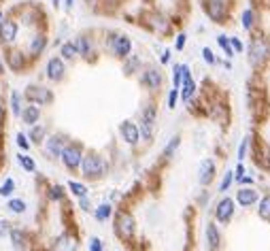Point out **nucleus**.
Segmentation results:
<instances>
[{"mask_svg": "<svg viewBox=\"0 0 270 251\" xmlns=\"http://www.w3.org/2000/svg\"><path fill=\"white\" fill-rule=\"evenodd\" d=\"M11 13L19 22V26H24V28H28V30L45 28V11L36 2H22Z\"/></svg>", "mask_w": 270, "mask_h": 251, "instance_id": "f257e3e1", "label": "nucleus"}, {"mask_svg": "<svg viewBox=\"0 0 270 251\" xmlns=\"http://www.w3.org/2000/svg\"><path fill=\"white\" fill-rule=\"evenodd\" d=\"M79 170H81V175L89 179V181H98V179H102L107 175V170H108V164H107V160L100 156L98 151H85L83 153V160H81V166H79Z\"/></svg>", "mask_w": 270, "mask_h": 251, "instance_id": "f03ea898", "label": "nucleus"}, {"mask_svg": "<svg viewBox=\"0 0 270 251\" xmlns=\"http://www.w3.org/2000/svg\"><path fill=\"white\" fill-rule=\"evenodd\" d=\"M105 49L115 57V60H124V57H128L132 54L134 43H132L130 36L124 34V32L108 30L105 34Z\"/></svg>", "mask_w": 270, "mask_h": 251, "instance_id": "7ed1b4c3", "label": "nucleus"}, {"mask_svg": "<svg viewBox=\"0 0 270 251\" xmlns=\"http://www.w3.org/2000/svg\"><path fill=\"white\" fill-rule=\"evenodd\" d=\"M247 49V60L253 68H262L266 66V62L270 60V41L266 36H253L249 45H245Z\"/></svg>", "mask_w": 270, "mask_h": 251, "instance_id": "20e7f679", "label": "nucleus"}, {"mask_svg": "<svg viewBox=\"0 0 270 251\" xmlns=\"http://www.w3.org/2000/svg\"><path fill=\"white\" fill-rule=\"evenodd\" d=\"M156 124H158V107L156 102H147L138 113V132H140V140L151 143L153 140V132H156Z\"/></svg>", "mask_w": 270, "mask_h": 251, "instance_id": "39448f33", "label": "nucleus"}, {"mask_svg": "<svg viewBox=\"0 0 270 251\" xmlns=\"http://www.w3.org/2000/svg\"><path fill=\"white\" fill-rule=\"evenodd\" d=\"M2 57H4L6 70H11V73H15V75H22L32 66V60L28 57V54H26L22 47H17V45L2 49Z\"/></svg>", "mask_w": 270, "mask_h": 251, "instance_id": "423d86ee", "label": "nucleus"}, {"mask_svg": "<svg viewBox=\"0 0 270 251\" xmlns=\"http://www.w3.org/2000/svg\"><path fill=\"white\" fill-rule=\"evenodd\" d=\"M202 11L213 24H226L230 19L234 0H200Z\"/></svg>", "mask_w": 270, "mask_h": 251, "instance_id": "0eeeda50", "label": "nucleus"}, {"mask_svg": "<svg viewBox=\"0 0 270 251\" xmlns=\"http://www.w3.org/2000/svg\"><path fill=\"white\" fill-rule=\"evenodd\" d=\"M83 153H85V147L79 140H68L66 145H64V149L60 153V162L62 166L66 168L68 172H77L81 166V160H83Z\"/></svg>", "mask_w": 270, "mask_h": 251, "instance_id": "6e6552de", "label": "nucleus"}, {"mask_svg": "<svg viewBox=\"0 0 270 251\" xmlns=\"http://www.w3.org/2000/svg\"><path fill=\"white\" fill-rule=\"evenodd\" d=\"M22 96L26 102H32V105H38V107H49V105H54V100H55L54 89H49L47 85H43V83H28V85L24 87Z\"/></svg>", "mask_w": 270, "mask_h": 251, "instance_id": "1a4fd4ad", "label": "nucleus"}, {"mask_svg": "<svg viewBox=\"0 0 270 251\" xmlns=\"http://www.w3.org/2000/svg\"><path fill=\"white\" fill-rule=\"evenodd\" d=\"M49 47V34H47V30L45 28H36V30H32L30 32V36H28V41H26L24 45V51L28 54V57L32 62L38 60L45 51H47Z\"/></svg>", "mask_w": 270, "mask_h": 251, "instance_id": "9d476101", "label": "nucleus"}, {"mask_svg": "<svg viewBox=\"0 0 270 251\" xmlns=\"http://www.w3.org/2000/svg\"><path fill=\"white\" fill-rule=\"evenodd\" d=\"M138 83L147 89V92H151V94L160 92L162 85H164L162 68L156 66V64H147V66H143V68H140V73H138Z\"/></svg>", "mask_w": 270, "mask_h": 251, "instance_id": "9b49d317", "label": "nucleus"}, {"mask_svg": "<svg viewBox=\"0 0 270 251\" xmlns=\"http://www.w3.org/2000/svg\"><path fill=\"white\" fill-rule=\"evenodd\" d=\"M19 30H22V26H19V22L13 17V13H4L2 22H0V49L17 45Z\"/></svg>", "mask_w": 270, "mask_h": 251, "instance_id": "f8f14e48", "label": "nucleus"}, {"mask_svg": "<svg viewBox=\"0 0 270 251\" xmlns=\"http://www.w3.org/2000/svg\"><path fill=\"white\" fill-rule=\"evenodd\" d=\"M77 51H79V57L85 62H96L98 57V45H96V38L89 34V32H79L73 38Z\"/></svg>", "mask_w": 270, "mask_h": 251, "instance_id": "ddd939ff", "label": "nucleus"}, {"mask_svg": "<svg viewBox=\"0 0 270 251\" xmlns=\"http://www.w3.org/2000/svg\"><path fill=\"white\" fill-rule=\"evenodd\" d=\"M68 140L70 139L64 132H51V134L45 137L41 147H43L45 156H47L49 160H57V158H60V153H62V149H64V145H66Z\"/></svg>", "mask_w": 270, "mask_h": 251, "instance_id": "4468645a", "label": "nucleus"}, {"mask_svg": "<svg viewBox=\"0 0 270 251\" xmlns=\"http://www.w3.org/2000/svg\"><path fill=\"white\" fill-rule=\"evenodd\" d=\"M134 232H136L134 215L128 213V211H119V213L115 215V234H117L121 241H130Z\"/></svg>", "mask_w": 270, "mask_h": 251, "instance_id": "2eb2a0df", "label": "nucleus"}, {"mask_svg": "<svg viewBox=\"0 0 270 251\" xmlns=\"http://www.w3.org/2000/svg\"><path fill=\"white\" fill-rule=\"evenodd\" d=\"M66 73H68V66L60 56H51L45 62V77H47L49 83H62L66 79Z\"/></svg>", "mask_w": 270, "mask_h": 251, "instance_id": "dca6fc26", "label": "nucleus"}, {"mask_svg": "<svg viewBox=\"0 0 270 251\" xmlns=\"http://www.w3.org/2000/svg\"><path fill=\"white\" fill-rule=\"evenodd\" d=\"M145 26H147V28H149L151 32L160 34V36H164V34H168V32H170L168 17H166L164 13H160V11L147 13V15H145Z\"/></svg>", "mask_w": 270, "mask_h": 251, "instance_id": "f3484780", "label": "nucleus"}, {"mask_svg": "<svg viewBox=\"0 0 270 251\" xmlns=\"http://www.w3.org/2000/svg\"><path fill=\"white\" fill-rule=\"evenodd\" d=\"M119 137H121V140H124L126 145L138 147L140 132H138L136 121H134V119H124V121H121V124H119Z\"/></svg>", "mask_w": 270, "mask_h": 251, "instance_id": "a211bd4d", "label": "nucleus"}, {"mask_svg": "<svg viewBox=\"0 0 270 251\" xmlns=\"http://www.w3.org/2000/svg\"><path fill=\"white\" fill-rule=\"evenodd\" d=\"M194 96H196V81H194V77H191L189 66L183 64V81H181V87H179V100L189 105Z\"/></svg>", "mask_w": 270, "mask_h": 251, "instance_id": "6ab92c4d", "label": "nucleus"}, {"mask_svg": "<svg viewBox=\"0 0 270 251\" xmlns=\"http://www.w3.org/2000/svg\"><path fill=\"white\" fill-rule=\"evenodd\" d=\"M43 117V107L38 105H32V102H26V105L22 107V113H19V121H22L24 126H34L38 124Z\"/></svg>", "mask_w": 270, "mask_h": 251, "instance_id": "aec40b11", "label": "nucleus"}, {"mask_svg": "<svg viewBox=\"0 0 270 251\" xmlns=\"http://www.w3.org/2000/svg\"><path fill=\"white\" fill-rule=\"evenodd\" d=\"M79 249V239L70 232L60 234L51 245V251H77Z\"/></svg>", "mask_w": 270, "mask_h": 251, "instance_id": "412c9836", "label": "nucleus"}, {"mask_svg": "<svg viewBox=\"0 0 270 251\" xmlns=\"http://www.w3.org/2000/svg\"><path fill=\"white\" fill-rule=\"evenodd\" d=\"M232 215H234V200L232 198H221L215 209V220L221 223H228L232 220Z\"/></svg>", "mask_w": 270, "mask_h": 251, "instance_id": "4be33fe9", "label": "nucleus"}, {"mask_svg": "<svg viewBox=\"0 0 270 251\" xmlns=\"http://www.w3.org/2000/svg\"><path fill=\"white\" fill-rule=\"evenodd\" d=\"M258 19H260V15H258V11H255L253 6H245V9L241 11V26H243V30L245 32H253L255 26L260 24Z\"/></svg>", "mask_w": 270, "mask_h": 251, "instance_id": "5701e85b", "label": "nucleus"}, {"mask_svg": "<svg viewBox=\"0 0 270 251\" xmlns=\"http://www.w3.org/2000/svg\"><path fill=\"white\" fill-rule=\"evenodd\" d=\"M49 134V130H47V126L45 124H34V126H28V132H26V137H28V140H30V145H36V147H41L43 145V140H45V137Z\"/></svg>", "mask_w": 270, "mask_h": 251, "instance_id": "b1692460", "label": "nucleus"}, {"mask_svg": "<svg viewBox=\"0 0 270 251\" xmlns=\"http://www.w3.org/2000/svg\"><path fill=\"white\" fill-rule=\"evenodd\" d=\"M213 179H215V162L211 158H207V160H202L200 168H198V181H200V185H209Z\"/></svg>", "mask_w": 270, "mask_h": 251, "instance_id": "393cba45", "label": "nucleus"}, {"mask_svg": "<svg viewBox=\"0 0 270 251\" xmlns=\"http://www.w3.org/2000/svg\"><path fill=\"white\" fill-rule=\"evenodd\" d=\"M143 66H145V64H143V60H140V56H134V54H130L128 57H124V60H121V70H124L126 77L138 75Z\"/></svg>", "mask_w": 270, "mask_h": 251, "instance_id": "a878e982", "label": "nucleus"}, {"mask_svg": "<svg viewBox=\"0 0 270 251\" xmlns=\"http://www.w3.org/2000/svg\"><path fill=\"white\" fill-rule=\"evenodd\" d=\"M26 105L24 96L22 92H17V89H11L9 92V105H6V109H9V113L13 115V117H19V113H22V107Z\"/></svg>", "mask_w": 270, "mask_h": 251, "instance_id": "bb28decb", "label": "nucleus"}, {"mask_svg": "<svg viewBox=\"0 0 270 251\" xmlns=\"http://www.w3.org/2000/svg\"><path fill=\"white\" fill-rule=\"evenodd\" d=\"M9 239H11V245L15 251H24L28 247V234H26V230H22V228H11Z\"/></svg>", "mask_w": 270, "mask_h": 251, "instance_id": "cd10ccee", "label": "nucleus"}, {"mask_svg": "<svg viewBox=\"0 0 270 251\" xmlns=\"http://www.w3.org/2000/svg\"><path fill=\"white\" fill-rule=\"evenodd\" d=\"M62 57L64 62H77L79 60V51H77V47H75V43H73V38L70 41H64V43H60V54H57Z\"/></svg>", "mask_w": 270, "mask_h": 251, "instance_id": "c85d7f7f", "label": "nucleus"}, {"mask_svg": "<svg viewBox=\"0 0 270 251\" xmlns=\"http://www.w3.org/2000/svg\"><path fill=\"white\" fill-rule=\"evenodd\" d=\"M236 202H239L241 207H251V204L258 202V192L251 188H241L236 192Z\"/></svg>", "mask_w": 270, "mask_h": 251, "instance_id": "c756f323", "label": "nucleus"}, {"mask_svg": "<svg viewBox=\"0 0 270 251\" xmlns=\"http://www.w3.org/2000/svg\"><path fill=\"white\" fill-rule=\"evenodd\" d=\"M207 243H209L211 251H219V247H221V234H219V230H217V226L213 222L207 226Z\"/></svg>", "mask_w": 270, "mask_h": 251, "instance_id": "7c9ffc66", "label": "nucleus"}, {"mask_svg": "<svg viewBox=\"0 0 270 251\" xmlns=\"http://www.w3.org/2000/svg\"><path fill=\"white\" fill-rule=\"evenodd\" d=\"M15 158H17V164L22 166L26 172H30V175L32 172H36V160L30 156V151H19Z\"/></svg>", "mask_w": 270, "mask_h": 251, "instance_id": "2f4dec72", "label": "nucleus"}, {"mask_svg": "<svg viewBox=\"0 0 270 251\" xmlns=\"http://www.w3.org/2000/svg\"><path fill=\"white\" fill-rule=\"evenodd\" d=\"M6 209L11 211L13 215H24L26 213V209H28V204H26V200H22V198H9L6 200Z\"/></svg>", "mask_w": 270, "mask_h": 251, "instance_id": "473e14b6", "label": "nucleus"}, {"mask_svg": "<svg viewBox=\"0 0 270 251\" xmlns=\"http://www.w3.org/2000/svg\"><path fill=\"white\" fill-rule=\"evenodd\" d=\"M111 215H113V207H111L108 202L98 204V207H96V211H94V217H96L98 222H107Z\"/></svg>", "mask_w": 270, "mask_h": 251, "instance_id": "72a5a7b5", "label": "nucleus"}, {"mask_svg": "<svg viewBox=\"0 0 270 251\" xmlns=\"http://www.w3.org/2000/svg\"><path fill=\"white\" fill-rule=\"evenodd\" d=\"M179 145H181V137H179V134H175V137H172L168 143H166V147H164V151H162V156L168 160V158H172L175 156V151L179 149Z\"/></svg>", "mask_w": 270, "mask_h": 251, "instance_id": "f704fd0d", "label": "nucleus"}, {"mask_svg": "<svg viewBox=\"0 0 270 251\" xmlns=\"http://www.w3.org/2000/svg\"><path fill=\"white\" fill-rule=\"evenodd\" d=\"M15 188H17L15 179H13V177H6L4 181L0 183V196H2V198H11L13 192H15Z\"/></svg>", "mask_w": 270, "mask_h": 251, "instance_id": "c9c22d12", "label": "nucleus"}, {"mask_svg": "<svg viewBox=\"0 0 270 251\" xmlns=\"http://www.w3.org/2000/svg\"><path fill=\"white\" fill-rule=\"evenodd\" d=\"M64 196H66L64 185H51V188L47 190V198L51 202H60V200H64Z\"/></svg>", "mask_w": 270, "mask_h": 251, "instance_id": "e433bc0d", "label": "nucleus"}, {"mask_svg": "<svg viewBox=\"0 0 270 251\" xmlns=\"http://www.w3.org/2000/svg\"><path fill=\"white\" fill-rule=\"evenodd\" d=\"M66 190H68L73 196H77V198L87 196V185H85V183H79V181H68Z\"/></svg>", "mask_w": 270, "mask_h": 251, "instance_id": "4c0bfd02", "label": "nucleus"}, {"mask_svg": "<svg viewBox=\"0 0 270 251\" xmlns=\"http://www.w3.org/2000/svg\"><path fill=\"white\" fill-rule=\"evenodd\" d=\"M217 45L223 49V54H226L228 60L230 57H234V51H232V47H230V36L228 34H217Z\"/></svg>", "mask_w": 270, "mask_h": 251, "instance_id": "58836bf2", "label": "nucleus"}, {"mask_svg": "<svg viewBox=\"0 0 270 251\" xmlns=\"http://www.w3.org/2000/svg\"><path fill=\"white\" fill-rule=\"evenodd\" d=\"M15 145H17V149L19 151H30V140H28V137H26V132H15Z\"/></svg>", "mask_w": 270, "mask_h": 251, "instance_id": "ea45409f", "label": "nucleus"}, {"mask_svg": "<svg viewBox=\"0 0 270 251\" xmlns=\"http://www.w3.org/2000/svg\"><path fill=\"white\" fill-rule=\"evenodd\" d=\"M258 213H260V217H262V220L270 222V196H264V198H262V200H260Z\"/></svg>", "mask_w": 270, "mask_h": 251, "instance_id": "a19ab883", "label": "nucleus"}, {"mask_svg": "<svg viewBox=\"0 0 270 251\" xmlns=\"http://www.w3.org/2000/svg\"><path fill=\"white\" fill-rule=\"evenodd\" d=\"M181 81H183V64H175L172 66V87H181Z\"/></svg>", "mask_w": 270, "mask_h": 251, "instance_id": "79ce46f5", "label": "nucleus"}, {"mask_svg": "<svg viewBox=\"0 0 270 251\" xmlns=\"http://www.w3.org/2000/svg\"><path fill=\"white\" fill-rule=\"evenodd\" d=\"M249 145H251V137H245V139L241 140V145H239V153H236L239 162H245V158H247V153H249Z\"/></svg>", "mask_w": 270, "mask_h": 251, "instance_id": "37998d69", "label": "nucleus"}, {"mask_svg": "<svg viewBox=\"0 0 270 251\" xmlns=\"http://www.w3.org/2000/svg\"><path fill=\"white\" fill-rule=\"evenodd\" d=\"M200 54H202V60H204V64H209V66H215V64L219 62V60H217V56L213 54V49H211V47H202V51H200Z\"/></svg>", "mask_w": 270, "mask_h": 251, "instance_id": "c03bdc74", "label": "nucleus"}, {"mask_svg": "<svg viewBox=\"0 0 270 251\" xmlns=\"http://www.w3.org/2000/svg\"><path fill=\"white\" fill-rule=\"evenodd\" d=\"M177 102H179V89L172 87L170 92H168V96H166V107H168L170 111H175V109H177Z\"/></svg>", "mask_w": 270, "mask_h": 251, "instance_id": "a18cd8bd", "label": "nucleus"}, {"mask_svg": "<svg viewBox=\"0 0 270 251\" xmlns=\"http://www.w3.org/2000/svg\"><path fill=\"white\" fill-rule=\"evenodd\" d=\"M230 47H232L234 54H243V51H245V43H243L239 36H230Z\"/></svg>", "mask_w": 270, "mask_h": 251, "instance_id": "49530a36", "label": "nucleus"}, {"mask_svg": "<svg viewBox=\"0 0 270 251\" xmlns=\"http://www.w3.org/2000/svg\"><path fill=\"white\" fill-rule=\"evenodd\" d=\"M185 45H188V34H185V32H179L175 36V51H183Z\"/></svg>", "mask_w": 270, "mask_h": 251, "instance_id": "de8ad7c7", "label": "nucleus"}, {"mask_svg": "<svg viewBox=\"0 0 270 251\" xmlns=\"http://www.w3.org/2000/svg\"><path fill=\"white\" fill-rule=\"evenodd\" d=\"M232 181H234V172H226L223 175V179H221V185H219V192H226L230 185H232Z\"/></svg>", "mask_w": 270, "mask_h": 251, "instance_id": "09e8293b", "label": "nucleus"}, {"mask_svg": "<svg viewBox=\"0 0 270 251\" xmlns=\"http://www.w3.org/2000/svg\"><path fill=\"white\" fill-rule=\"evenodd\" d=\"M11 228H13V223H11L9 220H0V239H4V236H9Z\"/></svg>", "mask_w": 270, "mask_h": 251, "instance_id": "8fccbe9b", "label": "nucleus"}, {"mask_svg": "<svg viewBox=\"0 0 270 251\" xmlns=\"http://www.w3.org/2000/svg\"><path fill=\"white\" fill-rule=\"evenodd\" d=\"M89 251H105L102 241L98 239V236H92V239H89Z\"/></svg>", "mask_w": 270, "mask_h": 251, "instance_id": "3c124183", "label": "nucleus"}, {"mask_svg": "<svg viewBox=\"0 0 270 251\" xmlns=\"http://www.w3.org/2000/svg\"><path fill=\"white\" fill-rule=\"evenodd\" d=\"M170 60H172V51L170 49H164L162 54H160V64L166 66V64H170Z\"/></svg>", "mask_w": 270, "mask_h": 251, "instance_id": "603ef678", "label": "nucleus"}, {"mask_svg": "<svg viewBox=\"0 0 270 251\" xmlns=\"http://www.w3.org/2000/svg\"><path fill=\"white\" fill-rule=\"evenodd\" d=\"M79 207H81V211H89V209H92V202H89L87 196H81L79 198Z\"/></svg>", "mask_w": 270, "mask_h": 251, "instance_id": "864d4df0", "label": "nucleus"}, {"mask_svg": "<svg viewBox=\"0 0 270 251\" xmlns=\"http://www.w3.org/2000/svg\"><path fill=\"white\" fill-rule=\"evenodd\" d=\"M60 9H64V13H70V11L75 9V0H62Z\"/></svg>", "mask_w": 270, "mask_h": 251, "instance_id": "5fc2aeb1", "label": "nucleus"}, {"mask_svg": "<svg viewBox=\"0 0 270 251\" xmlns=\"http://www.w3.org/2000/svg\"><path fill=\"white\" fill-rule=\"evenodd\" d=\"M241 177H245V166H243V162H239V166H236V170H234V179H241Z\"/></svg>", "mask_w": 270, "mask_h": 251, "instance_id": "6e6d98bb", "label": "nucleus"}, {"mask_svg": "<svg viewBox=\"0 0 270 251\" xmlns=\"http://www.w3.org/2000/svg\"><path fill=\"white\" fill-rule=\"evenodd\" d=\"M4 121H6V107L0 102V126H4Z\"/></svg>", "mask_w": 270, "mask_h": 251, "instance_id": "4d7b16f0", "label": "nucleus"}, {"mask_svg": "<svg viewBox=\"0 0 270 251\" xmlns=\"http://www.w3.org/2000/svg\"><path fill=\"white\" fill-rule=\"evenodd\" d=\"M6 73V66H4V57H2V49H0V77Z\"/></svg>", "mask_w": 270, "mask_h": 251, "instance_id": "13d9d810", "label": "nucleus"}, {"mask_svg": "<svg viewBox=\"0 0 270 251\" xmlns=\"http://www.w3.org/2000/svg\"><path fill=\"white\" fill-rule=\"evenodd\" d=\"M239 181H241V183H245V185H251V183H253V179L245 175V177H241V179H239Z\"/></svg>", "mask_w": 270, "mask_h": 251, "instance_id": "bf43d9fd", "label": "nucleus"}, {"mask_svg": "<svg viewBox=\"0 0 270 251\" xmlns=\"http://www.w3.org/2000/svg\"><path fill=\"white\" fill-rule=\"evenodd\" d=\"M60 4H62V0H51V6H54V9H60Z\"/></svg>", "mask_w": 270, "mask_h": 251, "instance_id": "052dcab7", "label": "nucleus"}, {"mask_svg": "<svg viewBox=\"0 0 270 251\" xmlns=\"http://www.w3.org/2000/svg\"><path fill=\"white\" fill-rule=\"evenodd\" d=\"M221 64H223V66H226V68H232V62H230V60H223Z\"/></svg>", "mask_w": 270, "mask_h": 251, "instance_id": "680f3d73", "label": "nucleus"}, {"mask_svg": "<svg viewBox=\"0 0 270 251\" xmlns=\"http://www.w3.org/2000/svg\"><path fill=\"white\" fill-rule=\"evenodd\" d=\"M96 2H98V0H85V4H89V6H94Z\"/></svg>", "mask_w": 270, "mask_h": 251, "instance_id": "e2e57ef3", "label": "nucleus"}, {"mask_svg": "<svg viewBox=\"0 0 270 251\" xmlns=\"http://www.w3.org/2000/svg\"><path fill=\"white\" fill-rule=\"evenodd\" d=\"M2 17H4V11H2V9H0V22H2Z\"/></svg>", "mask_w": 270, "mask_h": 251, "instance_id": "0e129e2a", "label": "nucleus"}, {"mask_svg": "<svg viewBox=\"0 0 270 251\" xmlns=\"http://www.w3.org/2000/svg\"><path fill=\"white\" fill-rule=\"evenodd\" d=\"M34 2H38V0H34Z\"/></svg>", "mask_w": 270, "mask_h": 251, "instance_id": "69168bd1", "label": "nucleus"}]
</instances>
